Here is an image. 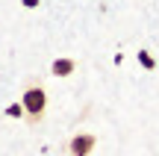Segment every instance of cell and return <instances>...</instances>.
Masks as SVG:
<instances>
[{"instance_id":"1","label":"cell","mask_w":159,"mask_h":156,"mask_svg":"<svg viewBox=\"0 0 159 156\" xmlns=\"http://www.w3.org/2000/svg\"><path fill=\"white\" fill-rule=\"evenodd\" d=\"M21 103H24V109H27V118H30L33 124H39L41 115H44V109H47V91L39 86V82H33V86L24 91Z\"/></svg>"},{"instance_id":"2","label":"cell","mask_w":159,"mask_h":156,"mask_svg":"<svg viewBox=\"0 0 159 156\" xmlns=\"http://www.w3.org/2000/svg\"><path fill=\"white\" fill-rule=\"evenodd\" d=\"M94 145H97V136H91V133H77L74 139L68 141V153H71V156H91Z\"/></svg>"},{"instance_id":"3","label":"cell","mask_w":159,"mask_h":156,"mask_svg":"<svg viewBox=\"0 0 159 156\" xmlns=\"http://www.w3.org/2000/svg\"><path fill=\"white\" fill-rule=\"evenodd\" d=\"M74 68H77V62H74V59H68V56H62V59H56V62L50 65V71H53V77H68V74H74Z\"/></svg>"},{"instance_id":"4","label":"cell","mask_w":159,"mask_h":156,"mask_svg":"<svg viewBox=\"0 0 159 156\" xmlns=\"http://www.w3.org/2000/svg\"><path fill=\"white\" fill-rule=\"evenodd\" d=\"M9 115H12V118H21V115H27L24 103H21V106H9Z\"/></svg>"},{"instance_id":"5","label":"cell","mask_w":159,"mask_h":156,"mask_svg":"<svg viewBox=\"0 0 159 156\" xmlns=\"http://www.w3.org/2000/svg\"><path fill=\"white\" fill-rule=\"evenodd\" d=\"M139 59H142V65H144V68H153V59H150L148 53H139Z\"/></svg>"},{"instance_id":"6","label":"cell","mask_w":159,"mask_h":156,"mask_svg":"<svg viewBox=\"0 0 159 156\" xmlns=\"http://www.w3.org/2000/svg\"><path fill=\"white\" fill-rule=\"evenodd\" d=\"M35 3H39V0H24V6H35Z\"/></svg>"}]
</instances>
